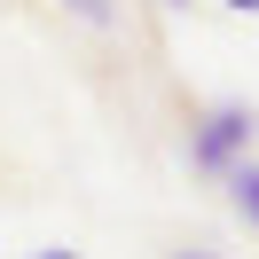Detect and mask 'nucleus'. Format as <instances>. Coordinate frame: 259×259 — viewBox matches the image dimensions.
Segmentation results:
<instances>
[{
	"instance_id": "f257e3e1",
	"label": "nucleus",
	"mask_w": 259,
	"mask_h": 259,
	"mask_svg": "<svg viewBox=\"0 0 259 259\" xmlns=\"http://www.w3.org/2000/svg\"><path fill=\"white\" fill-rule=\"evenodd\" d=\"M251 134H259V118L243 110V102H212V110H196V118H189V165L220 181L228 165L251 157Z\"/></svg>"
},
{
	"instance_id": "f03ea898",
	"label": "nucleus",
	"mask_w": 259,
	"mask_h": 259,
	"mask_svg": "<svg viewBox=\"0 0 259 259\" xmlns=\"http://www.w3.org/2000/svg\"><path fill=\"white\" fill-rule=\"evenodd\" d=\"M220 181H228V196H236V212H243V220H251V228H259V165H251V157H243V165H228V173H220Z\"/></svg>"
},
{
	"instance_id": "7ed1b4c3",
	"label": "nucleus",
	"mask_w": 259,
	"mask_h": 259,
	"mask_svg": "<svg viewBox=\"0 0 259 259\" xmlns=\"http://www.w3.org/2000/svg\"><path fill=\"white\" fill-rule=\"evenodd\" d=\"M63 8H71V16H79V24H95V32H102V24H110V16H118L110 0H63Z\"/></svg>"
},
{
	"instance_id": "20e7f679",
	"label": "nucleus",
	"mask_w": 259,
	"mask_h": 259,
	"mask_svg": "<svg viewBox=\"0 0 259 259\" xmlns=\"http://www.w3.org/2000/svg\"><path fill=\"white\" fill-rule=\"evenodd\" d=\"M32 259H79V251H63V243H48V251H32Z\"/></svg>"
},
{
	"instance_id": "39448f33",
	"label": "nucleus",
	"mask_w": 259,
	"mask_h": 259,
	"mask_svg": "<svg viewBox=\"0 0 259 259\" xmlns=\"http://www.w3.org/2000/svg\"><path fill=\"white\" fill-rule=\"evenodd\" d=\"M228 8H236V16H259V0H228Z\"/></svg>"
},
{
	"instance_id": "423d86ee",
	"label": "nucleus",
	"mask_w": 259,
	"mask_h": 259,
	"mask_svg": "<svg viewBox=\"0 0 259 259\" xmlns=\"http://www.w3.org/2000/svg\"><path fill=\"white\" fill-rule=\"evenodd\" d=\"M173 259H220V251H173Z\"/></svg>"
},
{
	"instance_id": "0eeeda50",
	"label": "nucleus",
	"mask_w": 259,
	"mask_h": 259,
	"mask_svg": "<svg viewBox=\"0 0 259 259\" xmlns=\"http://www.w3.org/2000/svg\"><path fill=\"white\" fill-rule=\"evenodd\" d=\"M165 8H189V0H165Z\"/></svg>"
}]
</instances>
